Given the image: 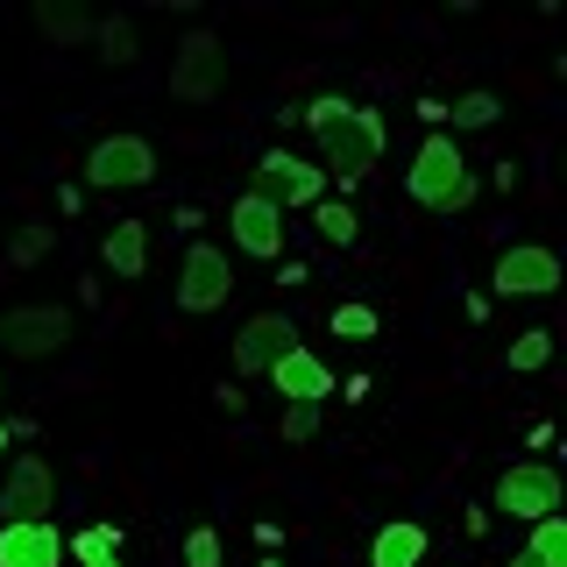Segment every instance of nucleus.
<instances>
[{"label":"nucleus","instance_id":"1","mask_svg":"<svg viewBox=\"0 0 567 567\" xmlns=\"http://www.w3.org/2000/svg\"><path fill=\"white\" fill-rule=\"evenodd\" d=\"M298 121H306V128L319 135V150H327V177L362 185V177L377 171V156H383V114L377 106H354L341 93H327V100H312Z\"/></svg>","mask_w":567,"mask_h":567},{"label":"nucleus","instance_id":"2","mask_svg":"<svg viewBox=\"0 0 567 567\" xmlns=\"http://www.w3.org/2000/svg\"><path fill=\"white\" fill-rule=\"evenodd\" d=\"M404 192L425 206V213H461L475 206V192H483V177L468 171V156L454 150V135H425L412 171H404Z\"/></svg>","mask_w":567,"mask_h":567},{"label":"nucleus","instance_id":"3","mask_svg":"<svg viewBox=\"0 0 567 567\" xmlns=\"http://www.w3.org/2000/svg\"><path fill=\"white\" fill-rule=\"evenodd\" d=\"M71 341V312L64 306H8L0 312V354L14 362H43Z\"/></svg>","mask_w":567,"mask_h":567},{"label":"nucleus","instance_id":"4","mask_svg":"<svg viewBox=\"0 0 567 567\" xmlns=\"http://www.w3.org/2000/svg\"><path fill=\"white\" fill-rule=\"evenodd\" d=\"M156 177V150L142 135H106L93 142V156H85V185L93 192H135Z\"/></svg>","mask_w":567,"mask_h":567},{"label":"nucleus","instance_id":"5","mask_svg":"<svg viewBox=\"0 0 567 567\" xmlns=\"http://www.w3.org/2000/svg\"><path fill=\"white\" fill-rule=\"evenodd\" d=\"M256 199H270L277 213L319 206V199H327V171L306 164V156H291V150H270V156L256 164Z\"/></svg>","mask_w":567,"mask_h":567},{"label":"nucleus","instance_id":"6","mask_svg":"<svg viewBox=\"0 0 567 567\" xmlns=\"http://www.w3.org/2000/svg\"><path fill=\"white\" fill-rule=\"evenodd\" d=\"M496 511L504 518H560V475L546 468V461H518V468H504V483H496Z\"/></svg>","mask_w":567,"mask_h":567},{"label":"nucleus","instance_id":"7","mask_svg":"<svg viewBox=\"0 0 567 567\" xmlns=\"http://www.w3.org/2000/svg\"><path fill=\"white\" fill-rule=\"evenodd\" d=\"M227 291H235V270H227V256L213 241H192L185 262H177V306L185 312H220Z\"/></svg>","mask_w":567,"mask_h":567},{"label":"nucleus","instance_id":"8","mask_svg":"<svg viewBox=\"0 0 567 567\" xmlns=\"http://www.w3.org/2000/svg\"><path fill=\"white\" fill-rule=\"evenodd\" d=\"M0 511H8L0 525H35L43 511H58V475L43 454H14L8 483H0Z\"/></svg>","mask_w":567,"mask_h":567},{"label":"nucleus","instance_id":"9","mask_svg":"<svg viewBox=\"0 0 567 567\" xmlns=\"http://www.w3.org/2000/svg\"><path fill=\"white\" fill-rule=\"evenodd\" d=\"M171 93L177 100H220L227 93V50L213 35H185V50L171 58Z\"/></svg>","mask_w":567,"mask_h":567},{"label":"nucleus","instance_id":"10","mask_svg":"<svg viewBox=\"0 0 567 567\" xmlns=\"http://www.w3.org/2000/svg\"><path fill=\"white\" fill-rule=\"evenodd\" d=\"M554 284H560L554 248H504L496 256V291L504 298H546Z\"/></svg>","mask_w":567,"mask_h":567},{"label":"nucleus","instance_id":"11","mask_svg":"<svg viewBox=\"0 0 567 567\" xmlns=\"http://www.w3.org/2000/svg\"><path fill=\"white\" fill-rule=\"evenodd\" d=\"M227 227H235V248L241 256H284V213L270 206V199H256V192H248V199H235V213H227Z\"/></svg>","mask_w":567,"mask_h":567},{"label":"nucleus","instance_id":"12","mask_svg":"<svg viewBox=\"0 0 567 567\" xmlns=\"http://www.w3.org/2000/svg\"><path fill=\"white\" fill-rule=\"evenodd\" d=\"M291 348H298V327L284 312H262V319H248V327H241L235 369H241V377H256V369H270L277 354H291Z\"/></svg>","mask_w":567,"mask_h":567},{"label":"nucleus","instance_id":"13","mask_svg":"<svg viewBox=\"0 0 567 567\" xmlns=\"http://www.w3.org/2000/svg\"><path fill=\"white\" fill-rule=\"evenodd\" d=\"M270 383H277V398H291V404H319V398H333V369L319 362L312 348L277 354V362H270Z\"/></svg>","mask_w":567,"mask_h":567},{"label":"nucleus","instance_id":"14","mask_svg":"<svg viewBox=\"0 0 567 567\" xmlns=\"http://www.w3.org/2000/svg\"><path fill=\"white\" fill-rule=\"evenodd\" d=\"M64 560V539L50 518L35 525H0V567H58Z\"/></svg>","mask_w":567,"mask_h":567},{"label":"nucleus","instance_id":"15","mask_svg":"<svg viewBox=\"0 0 567 567\" xmlns=\"http://www.w3.org/2000/svg\"><path fill=\"white\" fill-rule=\"evenodd\" d=\"M425 546H433V539H425V525H412V518H404V525H383L377 539H369V567H419Z\"/></svg>","mask_w":567,"mask_h":567},{"label":"nucleus","instance_id":"16","mask_svg":"<svg viewBox=\"0 0 567 567\" xmlns=\"http://www.w3.org/2000/svg\"><path fill=\"white\" fill-rule=\"evenodd\" d=\"M100 256H106L114 277H142V270H150V227H142V220H114V235L100 241Z\"/></svg>","mask_w":567,"mask_h":567},{"label":"nucleus","instance_id":"17","mask_svg":"<svg viewBox=\"0 0 567 567\" xmlns=\"http://www.w3.org/2000/svg\"><path fill=\"white\" fill-rule=\"evenodd\" d=\"M64 554L79 567H106V560H121V532L114 525H85L79 539H64Z\"/></svg>","mask_w":567,"mask_h":567},{"label":"nucleus","instance_id":"18","mask_svg":"<svg viewBox=\"0 0 567 567\" xmlns=\"http://www.w3.org/2000/svg\"><path fill=\"white\" fill-rule=\"evenodd\" d=\"M312 227H319L333 248H354V235H362V220H354L348 199H319V206H312Z\"/></svg>","mask_w":567,"mask_h":567},{"label":"nucleus","instance_id":"19","mask_svg":"<svg viewBox=\"0 0 567 567\" xmlns=\"http://www.w3.org/2000/svg\"><path fill=\"white\" fill-rule=\"evenodd\" d=\"M525 560L532 567H567V518H539V525H532Z\"/></svg>","mask_w":567,"mask_h":567},{"label":"nucleus","instance_id":"20","mask_svg":"<svg viewBox=\"0 0 567 567\" xmlns=\"http://www.w3.org/2000/svg\"><path fill=\"white\" fill-rule=\"evenodd\" d=\"M185 567H227V546H220V532H213V525H192L185 532Z\"/></svg>","mask_w":567,"mask_h":567},{"label":"nucleus","instance_id":"21","mask_svg":"<svg viewBox=\"0 0 567 567\" xmlns=\"http://www.w3.org/2000/svg\"><path fill=\"white\" fill-rule=\"evenodd\" d=\"M546 354H554V333H518V341H511V369H518V377H532V369H546Z\"/></svg>","mask_w":567,"mask_h":567},{"label":"nucleus","instance_id":"22","mask_svg":"<svg viewBox=\"0 0 567 567\" xmlns=\"http://www.w3.org/2000/svg\"><path fill=\"white\" fill-rule=\"evenodd\" d=\"M447 121H454V128H489V121H496V93H461L447 106Z\"/></svg>","mask_w":567,"mask_h":567},{"label":"nucleus","instance_id":"23","mask_svg":"<svg viewBox=\"0 0 567 567\" xmlns=\"http://www.w3.org/2000/svg\"><path fill=\"white\" fill-rule=\"evenodd\" d=\"M333 333H341V341H377V312L369 306H333Z\"/></svg>","mask_w":567,"mask_h":567},{"label":"nucleus","instance_id":"24","mask_svg":"<svg viewBox=\"0 0 567 567\" xmlns=\"http://www.w3.org/2000/svg\"><path fill=\"white\" fill-rule=\"evenodd\" d=\"M35 29L58 35V43H79V35H85V14H71V8H35Z\"/></svg>","mask_w":567,"mask_h":567},{"label":"nucleus","instance_id":"25","mask_svg":"<svg viewBox=\"0 0 567 567\" xmlns=\"http://www.w3.org/2000/svg\"><path fill=\"white\" fill-rule=\"evenodd\" d=\"M100 43H106V58H114V64H135V29L128 22H106Z\"/></svg>","mask_w":567,"mask_h":567},{"label":"nucleus","instance_id":"26","mask_svg":"<svg viewBox=\"0 0 567 567\" xmlns=\"http://www.w3.org/2000/svg\"><path fill=\"white\" fill-rule=\"evenodd\" d=\"M319 433V404H284V440H312Z\"/></svg>","mask_w":567,"mask_h":567},{"label":"nucleus","instance_id":"27","mask_svg":"<svg viewBox=\"0 0 567 567\" xmlns=\"http://www.w3.org/2000/svg\"><path fill=\"white\" fill-rule=\"evenodd\" d=\"M50 241H58V227H22V235H14V262H35Z\"/></svg>","mask_w":567,"mask_h":567},{"label":"nucleus","instance_id":"28","mask_svg":"<svg viewBox=\"0 0 567 567\" xmlns=\"http://www.w3.org/2000/svg\"><path fill=\"white\" fill-rule=\"evenodd\" d=\"M8 440H14V425H8V419H0V454H8Z\"/></svg>","mask_w":567,"mask_h":567},{"label":"nucleus","instance_id":"29","mask_svg":"<svg viewBox=\"0 0 567 567\" xmlns=\"http://www.w3.org/2000/svg\"><path fill=\"white\" fill-rule=\"evenodd\" d=\"M511 567H532V560H525V554H511Z\"/></svg>","mask_w":567,"mask_h":567},{"label":"nucleus","instance_id":"30","mask_svg":"<svg viewBox=\"0 0 567 567\" xmlns=\"http://www.w3.org/2000/svg\"><path fill=\"white\" fill-rule=\"evenodd\" d=\"M256 567H284V560H256Z\"/></svg>","mask_w":567,"mask_h":567},{"label":"nucleus","instance_id":"31","mask_svg":"<svg viewBox=\"0 0 567 567\" xmlns=\"http://www.w3.org/2000/svg\"><path fill=\"white\" fill-rule=\"evenodd\" d=\"M106 567H121V560H106Z\"/></svg>","mask_w":567,"mask_h":567}]
</instances>
